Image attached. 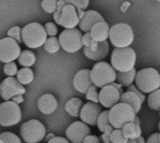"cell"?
Masks as SVG:
<instances>
[{
    "mask_svg": "<svg viewBox=\"0 0 160 143\" xmlns=\"http://www.w3.org/2000/svg\"><path fill=\"white\" fill-rule=\"evenodd\" d=\"M83 53L90 60L101 62V60L105 59L109 53V43L107 41L98 42V47L95 52L90 51L87 47H83Z\"/></svg>",
    "mask_w": 160,
    "mask_h": 143,
    "instance_id": "obj_19",
    "label": "cell"
},
{
    "mask_svg": "<svg viewBox=\"0 0 160 143\" xmlns=\"http://www.w3.org/2000/svg\"><path fill=\"white\" fill-rule=\"evenodd\" d=\"M153 1H160V0H153Z\"/></svg>",
    "mask_w": 160,
    "mask_h": 143,
    "instance_id": "obj_53",
    "label": "cell"
},
{
    "mask_svg": "<svg viewBox=\"0 0 160 143\" xmlns=\"http://www.w3.org/2000/svg\"><path fill=\"white\" fill-rule=\"evenodd\" d=\"M110 26L106 22H98L93 26L90 34L92 36L93 40L97 42H103L107 41V38L110 35Z\"/></svg>",
    "mask_w": 160,
    "mask_h": 143,
    "instance_id": "obj_20",
    "label": "cell"
},
{
    "mask_svg": "<svg viewBox=\"0 0 160 143\" xmlns=\"http://www.w3.org/2000/svg\"><path fill=\"white\" fill-rule=\"evenodd\" d=\"M4 73L9 77H13L15 75H17L18 73V69H17V66L14 62H10V63H7L4 66Z\"/></svg>",
    "mask_w": 160,
    "mask_h": 143,
    "instance_id": "obj_36",
    "label": "cell"
},
{
    "mask_svg": "<svg viewBox=\"0 0 160 143\" xmlns=\"http://www.w3.org/2000/svg\"><path fill=\"white\" fill-rule=\"evenodd\" d=\"M158 130L160 131V121H159V123H158Z\"/></svg>",
    "mask_w": 160,
    "mask_h": 143,
    "instance_id": "obj_51",
    "label": "cell"
},
{
    "mask_svg": "<svg viewBox=\"0 0 160 143\" xmlns=\"http://www.w3.org/2000/svg\"><path fill=\"white\" fill-rule=\"evenodd\" d=\"M0 141L4 143H21L18 136L11 132H3L0 134Z\"/></svg>",
    "mask_w": 160,
    "mask_h": 143,
    "instance_id": "obj_32",
    "label": "cell"
},
{
    "mask_svg": "<svg viewBox=\"0 0 160 143\" xmlns=\"http://www.w3.org/2000/svg\"><path fill=\"white\" fill-rule=\"evenodd\" d=\"M36 55L33 52L25 50L22 51L18 58V62L21 66H22L23 67H30L31 66H33L36 63Z\"/></svg>",
    "mask_w": 160,
    "mask_h": 143,
    "instance_id": "obj_25",
    "label": "cell"
},
{
    "mask_svg": "<svg viewBox=\"0 0 160 143\" xmlns=\"http://www.w3.org/2000/svg\"><path fill=\"white\" fill-rule=\"evenodd\" d=\"M136 75H137V71L135 68H133L128 72H116V81L122 86L128 87L135 81Z\"/></svg>",
    "mask_w": 160,
    "mask_h": 143,
    "instance_id": "obj_24",
    "label": "cell"
},
{
    "mask_svg": "<svg viewBox=\"0 0 160 143\" xmlns=\"http://www.w3.org/2000/svg\"><path fill=\"white\" fill-rule=\"evenodd\" d=\"M137 114L133 109L125 103H118L109 111L110 123L114 129H122L128 123H134Z\"/></svg>",
    "mask_w": 160,
    "mask_h": 143,
    "instance_id": "obj_5",
    "label": "cell"
},
{
    "mask_svg": "<svg viewBox=\"0 0 160 143\" xmlns=\"http://www.w3.org/2000/svg\"><path fill=\"white\" fill-rule=\"evenodd\" d=\"M22 118L20 106L13 101H5L0 104V125L9 127L17 125Z\"/></svg>",
    "mask_w": 160,
    "mask_h": 143,
    "instance_id": "obj_8",
    "label": "cell"
},
{
    "mask_svg": "<svg viewBox=\"0 0 160 143\" xmlns=\"http://www.w3.org/2000/svg\"><path fill=\"white\" fill-rule=\"evenodd\" d=\"M58 0H42L41 7L47 13H54L57 8Z\"/></svg>",
    "mask_w": 160,
    "mask_h": 143,
    "instance_id": "obj_30",
    "label": "cell"
},
{
    "mask_svg": "<svg viewBox=\"0 0 160 143\" xmlns=\"http://www.w3.org/2000/svg\"><path fill=\"white\" fill-rule=\"evenodd\" d=\"M82 107H83L82 101L80 98L74 97L67 102V104L65 106V110L69 115H71L73 117H80L81 111H82Z\"/></svg>",
    "mask_w": 160,
    "mask_h": 143,
    "instance_id": "obj_23",
    "label": "cell"
},
{
    "mask_svg": "<svg viewBox=\"0 0 160 143\" xmlns=\"http://www.w3.org/2000/svg\"><path fill=\"white\" fill-rule=\"evenodd\" d=\"M128 143H137V140H128Z\"/></svg>",
    "mask_w": 160,
    "mask_h": 143,
    "instance_id": "obj_50",
    "label": "cell"
},
{
    "mask_svg": "<svg viewBox=\"0 0 160 143\" xmlns=\"http://www.w3.org/2000/svg\"><path fill=\"white\" fill-rule=\"evenodd\" d=\"M21 54L19 43L11 37H4L0 39V61L7 64L14 62Z\"/></svg>",
    "mask_w": 160,
    "mask_h": 143,
    "instance_id": "obj_10",
    "label": "cell"
},
{
    "mask_svg": "<svg viewBox=\"0 0 160 143\" xmlns=\"http://www.w3.org/2000/svg\"><path fill=\"white\" fill-rule=\"evenodd\" d=\"M91 79L95 86L103 88L116 81V72L112 65L101 61L93 67L91 70Z\"/></svg>",
    "mask_w": 160,
    "mask_h": 143,
    "instance_id": "obj_4",
    "label": "cell"
},
{
    "mask_svg": "<svg viewBox=\"0 0 160 143\" xmlns=\"http://www.w3.org/2000/svg\"><path fill=\"white\" fill-rule=\"evenodd\" d=\"M91 135L90 127L82 121L72 123L66 130V136L69 142L83 143L84 139Z\"/></svg>",
    "mask_w": 160,
    "mask_h": 143,
    "instance_id": "obj_12",
    "label": "cell"
},
{
    "mask_svg": "<svg viewBox=\"0 0 160 143\" xmlns=\"http://www.w3.org/2000/svg\"><path fill=\"white\" fill-rule=\"evenodd\" d=\"M145 143H160L158 141V133H155L151 135Z\"/></svg>",
    "mask_w": 160,
    "mask_h": 143,
    "instance_id": "obj_43",
    "label": "cell"
},
{
    "mask_svg": "<svg viewBox=\"0 0 160 143\" xmlns=\"http://www.w3.org/2000/svg\"><path fill=\"white\" fill-rule=\"evenodd\" d=\"M109 125H111V123H110V118H109V111H103L100 113V115H99V117H98V124H97L98 128V130H99L100 132L104 133L105 128H106Z\"/></svg>",
    "mask_w": 160,
    "mask_h": 143,
    "instance_id": "obj_29",
    "label": "cell"
},
{
    "mask_svg": "<svg viewBox=\"0 0 160 143\" xmlns=\"http://www.w3.org/2000/svg\"><path fill=\"white\" fill-rule=\"evenodd\" d=\"M66 2L64 0H58V3H57V8L55 10V12L53 13V19L55 21V22L57 24H59V21H60V17H61V14H62V10L64 8V7L66 6Z\"/></svg>",
    "mask_w": 160,
    "mask_h": 143,
    "instance_id": "obj_37",
    "label": "cell"
},
{
    "mask_svg": "<svg viewBox=\"0 0 160 143\" xmlns=\"http://www.w3.org/2000/svg\"><path fill=\"white\" fill-rule=\"evenodd\" d=\"M38 108L44 114L52 113L57 108V100L51 94H45L38 100Z\"/></svg>",
    "mask_w": 160,
    "mask_h": 143,
    "instance_id": "obj_18",
    "label": "cell"
},
{
    "mask_svg": "<svg viewBox=\"0 0 160 143\" xmlns=\"http://www.w3.org/2000/svg\"><path fill=\"white\" fill-rule=\"evenodd\" d=\"M54 137H55V136H54L53 134H49V135L45 138V141H46V142H49V141H50L52 139H53Z\"/></svg>",
    "mask_w": 160,
    "mask_h": 143,
    "instance_id": "obj_48",
    "label": "cell"
},
{
    "mask_svg": "<svg viewBox=\"0 0 160 143\" xmlns=\"http://www.w3.org/2000/svg\"><path fill=\"white\" fill-rule=\"evenodd\" d=\"M81 19L78 16L77 8L72 5H66L62 10V14L59 21V25L67 29H73L79 25Z\"/></svg>",
    "mask_w": 160,
    "mask_h": 143,
    "instance_id": "obj_15",
    "label": "cell"
},
{
    "mask_svg": "<svg viewBox=\"0 0 160 143\" xmlns=\"http://www.w3.org/2000/svg\"><path fill=\"white\" fill-rule=\"evenodd\" d=\"M131 6V4H130V2H124L123 4H122V6H121V11H123V12H126L127 10H128V8L129 7Z\"/></svg>",
    "mask_w": 160,
    "mask_h": 143,
    "instance_id": "obj_45",
    "label": "cell"
},
{
    "mask_svg": "<svg viewBox=\"0 0 160 143\" xmlns=\"http://www.w3.org/2000/svg\"><path fill=\"white\" fill-rule=\"evenodd\" d=\"M159 116H160V110H159Z\"/></svg>",
    "mask_w": 160,
    "mask_h": 143,
    "instance_id": "obj_54",
    "label": "cell"
},
{
    "mask_svg": "<svg viewBox=\"0 0 160 143\" xmlns=\"http://www.w3.org/2000/svg\"><path fill=\"white\" fill-rule=\"evenodd\" d=\"M114 130V128H113V126H112V125H109L106 128H105V131H104V133H106V134H109V135H111L112 133V131Z\"/></svg>",
    "mask_w": 160,
    "mask_h": 143,
    "instance_id": "obj_46",
    "label": "cell"
},
{
    "mask_svg": "<svg viewBox=\"0 0 160 143\" xmlns=\"http://www.w3.org/2000/svg\"><path fill=\"white\" fill-rule=\"evenodd\" d=\"M100 139L102 140L103 143H112V141H111V135H109V134L103 133L100 136Z\"/></svg>",
    "mask_w": 160,
    "mask_h": 143,
    "instance_id": "obj_44",
    "label": "cell"
},
{
    "mask_svg": "<svg viewBox=\"0 0 160 143\" xmlns=\"http://www.w3.org/2000/svg\"><path fill=\"white\" fill-rule=\"evenodd\" d=\"M58 39L60 46L68 52H76L83 46L82 32L77 28L65 29L60 34Z\"/></svg>",
    "mask_w": 160,
    "mask_h": 143,
    "instance_id": "obj_9",
    "label": "cell"
},
{
    "mask_svg": "<svg viewBox=\"0 0 160 143\" xmlns=\"http://www.w3.org/2000/svg\"><path fill=\"white\" fill-rule=\"evenodd\" d=\"M13 102H15V103H22V95H18V96H14L13 98Z\"/></svg>",
    "mask_w": 160,
    "mask_h": 143,
    "instance_id": "obj_47",
    "label": "cell"
},
{
    "mask_svg": "<svg viewBox=\"0 0 160 143\" xmlns=\"http://www.w3.org/2000/svg\"><path fill=\"white\" fill-rule=\"evenodd\" d=\"M109 37L115 48H128L134 40V34L128 23H116L110 29Z\"/></svg>",
    "mask_w": 160,
    "mask_h": 143,
    "instance_id": "obj_6",
    "label": "cell"
},
{
    "mask_svg": "<svg viewBox=\"0 0 160 143\" xmlns=\"http://www.w3.org/2000/svg\"><path fill=\"white\" fill-rule=\"evenodd\" d=\"M122 131L124 136L128 140H137L142 137V128H141V121L138 116H136L134 123L126 124L122 127Z\"/></svg>",
    "mask_w": 160,
    "mask_h": 143,
    "instance_id": "obj_21",
    "label": "cell"
},
{
    "mask_svg": "<svg viewBox=\"0 0 160 143\" xmlns=\"http://www.w3.org/2000/svg\"><path fill=\"white\" fill-rule=\"evenodd\" d=\"M103 22H105V20L100 13L96 10H87L84 12L83 17L80 21L79 28L84 33H90L94 25Z\"/></svg>",
    "mask_w": 160,
    "mask_h": 143,
    "instance_id": "obj_17",
    "label": "cell"
},
{
    "mask_svg": "<svg viewBox=\"0 0 160 143\" xmlns=\"http://www.w3.org/2000/svg\"><path fill=\"white\" fill-rule=\"evenodd\" d=\"M20 135L26 143H38L46 136V128L38 120H30L20 127Z\"/></svg>",
    "mask_w": 160,
    "mask_h": 143,
    "instance_id": "obj_7",
    "label": "cell"
},
{
    "mask_svg": "<svg viewBox=\"0 0 160 143\" xmlns=\"http://www.w3.org/2000/svg\"><path fill=\"white\" fill-rule=\"evenodd\" d=\"M47 143H70L67 139L62 138V137H54L53 139H52L49 142Z\"/></svg>",
    "mask_w": 160,
    "mask_h": 143,
    "instance_id": "obj_42",
    "label": "cell"
},
{
    "mask_svg": "<svg viewBox=\"0 0 160 143\" xmlns=\"http://www.w3.org/2000/svg\"><path fill=\"white\" fill-rule=\"evenodd\" d=\"M97 88H98L97 86L92 85L88 89V91L85 94V96H86V99L87 100H89L90 102H94V103H97L98 104L99 102V97H98V93Z\"/></svg>",
    "mask_w": 160,
    "mask_h": 143,
    "instance_id": "obj_34",
    "label": "cell"
},
{
    "mask_svg": "<svg viewBox=\"0 0 160 143\" xmlns=\"http://www.w3.org/2000/svg\"><path fill=\"white\" fill-rule=\"evenodd\" d=\"M137 143H145V141L142 137H140L139 139H137Z\"/></svg>",
    "mask_w": 160,
    "mask_h": 143,
    "instance_id": "obj_49",
    "label": "cell"
},
{
    "mask_svg": "<svg viewBox=\"0 0 160 143\" xmlns=\"http://www.w3.org/2000/svg\"><path fill=\"white\" fill-rule=\"evenodd\" d=\"M101 109L98 104L94 102L85 103L81 111L80 118L82 122L89 126H97L98 119L101 113Z\"/></svg>",
    "mask_w": 160,
    "mask_h": 143,
    "instance_id": "obj_14",
    "label": "cell"
},
{
    "mask_svg": "<svg viewBox=\"0 0 160 143\" xmlns=\"http://www.w3.org/2000/svg\"><path fill=\"white\" fill-rule=\"evenodd\" d=\"M83 143H100V140L95 135H89L84 139Z\"/></svg>",
    "mask_w": 160,
    "mask_h": 143,
    "instance_id": "obj_41",
    "label": "cell"
},
{
    "mask_svg": "<svg viewBox=\"0 0 160 143\" xmlns=\"http://www.w3.org/2000/svg\"><path fill=\"white\" fill-rule=\"evenodd\" d=\"M66 4L74 6L77 9L84 10L88 7L89 0H64Z\"/></svg>",
    "mask_w": 160,
    "mask_h": 143,
    "instance_id": "obj_35",
    "label": "cell"
},
{
    "mask_svg": "<svg viewBox=\"0 0 160 143\" xmlns=\"http://www.w3.org/2000/svg\"><path fill=\"white\" fill-rule=\"evenodd\" d=\"M22 40L30 49H36L44 45L47 40L45 28L38 22H31L22 29Z\"/></svg>",
    "mask_w": 160,
    "mask_h": 143,
    "instance_id": "obj_2",
    "label": "cell"
},
{
    "mask_svg": "<svg viewBox=\"0 0 160 143\" xmlns=\"http://www.w3.org/2000/svg\"><path fill=\"white\" fill-rule=\"evenodd\" d=\"M158 141H159V142H160V133L158 134Z\"/></svg>",
    "mask_w": 160,
    "mask_h": 143,
    "instance_id": "obj_52",
    "label": "cell"
},
{
    "mask_svg": "<svg viewBox=\"0 0 160 143\" xmlns=\"http://www.w3.org/2000/svg\"><path fill=\"white\" fill-rule=\"evenodd\" d=\"M92 42H93V38H92L91 34L90 33H85L82 36V44H83V46L89 48L91 46Z\"/></svg>",
    "mask_w": 160,
    "mask_h": 143,
    "instance_id": "obj_40",
    "label": "cell"
},
{
    "mask_svg": "<svg viewBox=\"0 0 160 143\" xmlns=\"http://www.w3.org/2000/svg\"><path fill=\"white\" fill-rule=\"evenodd\" d=\"M24 93V88L14 77H8L0 83V96L5 101H9L14 96Z\"/></svg>",
    "mask_w": 160,
    "mask_h": 143,
    "instance_id": "obj_11",
    "label": "cell"
},
{
    "mask_svg": "<svg viewBox=\"0 0 160 143\" xmlns=\"http://www.w3.org/2000/svg\"><path fill=\"white\" fill-rule=\"evenodd\" d=\"M94 85L91 79V70L90 69H82L76 73L73 79V86L74 88L82 93L86 94L88 89Z\"/></svg>",
    "mask_w": 160,
    "mask_h": 143,
    "instance_id": "obj_16",
    "label": "cell"
},
{
    "mask_svg": "<svg viewBox=\"0 0 160 143\" xmlns=\"http://www.w3.org/2000/svg\"><path fill=\"white\" fill-rule=\"evenodd\" d=\"M121 96V92L112 83L101 88L100 92L98 93L99 102L104 108L107 109H112L118 104L120 102Z\"/></svg>",
    "mask_w": 160,
    "mask_h": 143,
    "instance_id": "obj_13",
    "label": "cell"
},
{
    "mask_svg": "<svg viewBox=\"0 0 160 143\" xmlns=\"http://www.w3.org/2000/svg\"><path fill=\"white\" fill-rule=\"evenodd\" d=\"M60 43L59 39L56 37H50L47 38L46 42L44 43V49L49 53H55L60 49Z\"/></svg>",
    "mask_w": 160,
    "mask_h": 143,
    "instance_id": "obj_28",
    "label": "cell"
},
{
    "mask_svg": "<svg viewBox=\"0 0 160 143\" xmlns=\"http://www.w3.org/2000/svg\"><path fill=\"white\" fill-rule=\"evenodd\" d=\"M111 141L112 143H128V139H127L122 129H114L111 134Z\"/></svg>",
    "mask_w": 160,
    "mask_h": 143,
    "instance_id": "obj_31",
    "label": "cell"
},
{
    "mask_svg": "<svg viewBox=\"0 0 160 143\" xmlns=\"http://www.w3.org/2000/svg\"><path fill=\"white\" fill-rule=\"evenodd\" d=\"M17 80L22 85L32 82L34 80V73L32 69L30 67H22L20 70H18Z\"/></svg>",
    "mask_w": 160,
    "mask_h": 143,
    "instance_id": "obj_26",
    "label": "cell"
},
{
    "mask_svg": "<svg viewBox=\"0 0 160 143\" xmlns=\"http://www.w3.org/2000/svg\"><path fill=\"white\" fill-rule=\"evenodd\" d=\"M136 64V52L130 48H115L112 53L111 65L117 72H128Z\"/></svg>",
    "mask_w": 160,
    "mask_h": 143,
    "instance_id": "obj_1",
    "label": "cell"
},
{
    "mask_svg": "<svg viewBox=\"0 0 160 143\" xmlns=\"http://www.w3.org/2000/svg\"><path fill=\"white\" fill-rule=\"evenodd\" d=\"M45 28V31H46V34L47 36H50V37H55L58 33V29H57V26L55 25V23L53 22H47L44 26Z\"/></svg>",
    "mask_w": 160,
    "mask_h": 143,
    "instance_id": "obj_38",
    "label": "cell"
},
{
    "mask_svg": "<svg viewBox=\"0 0 160 143\" xmlns=\"http://www.w3.org/2000/svg\"><path fill=\"white\" fill-rule=\"evenodd\" d=\"M119 103H125V104L129 105L133 109L135 113L138 114L139 111L142 109V101L139 97V96H137L135 93H133V92H126V93H123V95L121 96Z\"/></svg>",
    "mask_w": 160,
    "mask_h": 143,
    "instance_id": "obj_22",
    "label": "cell"
},
{
    "mask_svg": "<svg viewBox=\"0 0 160 143\" xmlns=\"http://www.w3.org/2000/svg\"><path fill=\"white\" fill-rule=\"evenodd\" d=\"M7 36L8 37H11V38L15 39L18 43H21L22 42V29L19 26H13V27H11L8 31Z\"/></svg>",
    "mask_w": 160,
    "mask_h": 143,
    "instance_id": "obj_33",
    "label": "cell"
},
{
    "mask_svg": "<svg viewBox=\"0 0 160 143\" xmlns=\"http://www.w3.org/2000/svg\"><path fill=\"white\" fill-rule=\"evenodd\" d=\"M127 92H133V93H135L137 96H139V97L142 99V103L145 101V96L143 95V93H142V92L137 88V86H135V85L131 84L130 86H128V91H127Z\"/></svg>",
    "mask_w": 160,
    "mask_h": 143,
    "instance_id": "obj_39",
    "label": "cell"
},
{
    "mask_svg": "<svg viewBox=\"0 0 160 143\" xmlns=\"http://www.w3.org/2000/svg\"><path fill=\"white\" fill-rule=\"evenodd\" d=\"M135 82L137 88L142 93L151 94L160 88V74L155 68H143L138 71Z\"/></svg>",
    "mask_w": 160,
    "mask_h": 143,
    "instance_id": "obj_3",
    "label": "cell"
},
{
    "mask_svg": "<svg viewBox=\"0 0 160 143\" xmlns=\"http://www.w3.org/2000/svg\"><path fill=\"white\" fill-rule=\"evenodd\" d=\"M148 106L153 111H159L160 110V88L152 92L147 98Z\"/></svg>",
    "mask_w": 160,
    "mask_h": 143,
    "instance_id": "obj_27",
    "label": "cell"
}]
</instances>
